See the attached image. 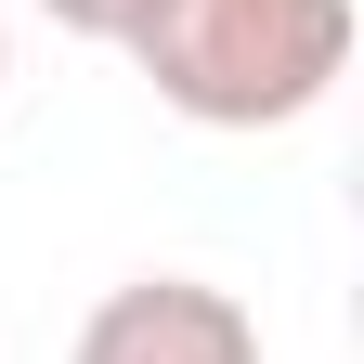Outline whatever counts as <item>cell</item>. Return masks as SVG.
I'll use <instances>...</instances> for the list:
<instances>
[{
  "mask_svg": "<svg viewBox=\"0 0 364 364\" xmlns=\"http://www.w3.org/2000/svg\"><path fill=\"white\" fill-rule=\"evenodd\" d=\"M117 53L196 130H287L351 78V0H144Z\"/></svg>",
  "mask_w": 364,
  "mask_h": 364,
  "instance_id": "cell-1",
  "label": "cell"
},
{
  "mask_svg": "<svg viewBox=\"0 0 364 364\" xmlns=\"http://www.w3.org/2000/svg\"><path fill=\"white\" fill-rule=\"evenodd\" d=\"M78 364H260V326L208 273H130L78 326Z\"/></svg>",
  "mask_w": 364,
  "mask_h": 364,
  "instance_id": "cell-2",
  "label": "cell"
},
{
  "mask_svg": "<svg viewBox=\"0 0 364 364\" xmlns=\"http://www.w3.org/2000/svg\"><path fill=\"white\" fill-rule=\"evenodd\" d=\"M39 14H53L65 39H105V53H117V26H130V14H144V0H39Z\"/></svg>",
  "mask_w": 364,
  "mask_h": 364,
  "instance_id": "cell-3",
  "label": "cell"
},
{
  "mask_svg": "<svg viewBox=\"0 0 364 364\" xmlns=\"http://www.w3.org/2000/svg\"><path fill=\"white\" fill-rule=\"evenodd\" d=\"M0 78H14V26H0Z\"/></svg>",
  "mask_w": 364,
  "mask_h": 364,
  "instance_id": "cell-4",
  "label": "cell"
}]
</instances>
